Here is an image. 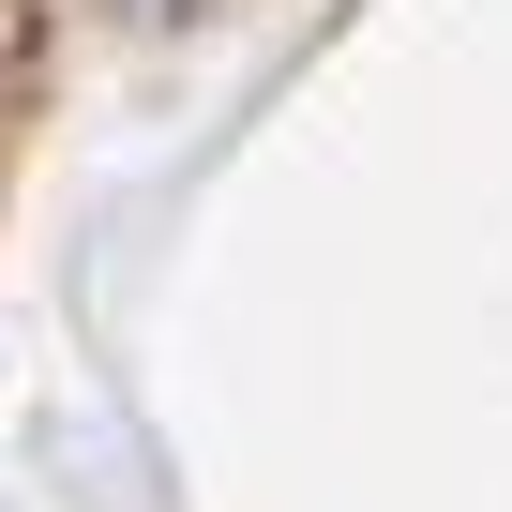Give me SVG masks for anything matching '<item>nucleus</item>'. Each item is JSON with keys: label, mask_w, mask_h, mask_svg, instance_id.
<instances>
[{"label": "nucleus", "mask_w": 512, "mask_h": 512, "mask_svg": "<svg viewBox=\"0 0 512 512\" xmlns=\"http://www.w3.org/2000/svg\"><path fill=\"white\" fill-rule=\"evenodd\" d=\"M121 16H196V0H121Z\"/></svg>", "instance_id": "1"}]
</instances>
